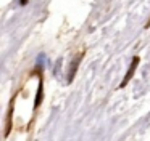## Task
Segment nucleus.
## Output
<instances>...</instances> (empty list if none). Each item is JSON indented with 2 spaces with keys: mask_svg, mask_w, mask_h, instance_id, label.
Wrapping results in <instances>:
<instances>
[{
  "mask_svg": "<svg viewBox=\"0 0 150 141\" xmlns=\"http://www.w3.org/2000/svg\"><path fill=\"white\" fill-rule=\"evenodd\" d=\"M137 64H139V58H137V56H134V58H132V63H131V67H129V70L126 72V75H124V80L121 82V87H124V85H126V83L129 82V79L134 75V70H136Z\"/></svg>",
  "mask_w": 150,
  "mask_h": 141,
  "instance_id": "obj_1",
  "label": "nucleus"
},
{
  "mask_svg": "<svg viewBox=\"0 0 150 141\" xmlns=\"http://www.w3.org/2000/svg\"><path fill=\"white\" fill-rule=\"evenodd\" d=\"M78 63H79V58H74V61L71 63V70H69V82H71L73 77H74V72H76V67H78Z\"/></svg>",
  "mask_w": 150,
  "mask_h": 141,
  "instance_id": "obj_2",
  "label": "nucleus"
},
{
  "mask_svg": "<svg viewBox=\"0 0 150 141\" xmlns=\"http://www.w3.org/2000/svg\"><path fill=\"white\" fill-rule=\"evenodd\" d=\"M40 101H42V82L39 83V91H37V96H36V104H34V106L37 107V106L40 104Z\"/></svg>",
  "mask_w": 150,
  "mask_h": 141,
  "instance_id": "obj_3",
  "label": "nucleus"
},
{
  "mask_svg": "<svg viewBox=\"0 0 150 141\" xmlns=\"http://www.w3.org/2000/svg\"><path fill=\"white\" fill-rule=\"evenodd\" d=\"M20 3H21V5H26V3H28V0H20Z\"/></svg>",
  "mask_w": 150,
  "mask_h": 141,
  "instance_id": "obj_4",
  "label": "nucleus"
}]
</instances>
